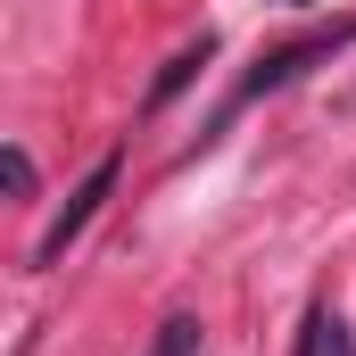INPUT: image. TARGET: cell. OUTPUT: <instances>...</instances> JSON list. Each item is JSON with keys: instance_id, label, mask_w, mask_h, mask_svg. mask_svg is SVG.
I'll return each mask as SVG.
<instances>
[{"instance_id": "cell-1", "label": "cell", "mask_w": 356, "mask_h": 356, "mask_svg": "<svg viewBox=\"0 0 356 356\" xmlns=\"http://www.w3.org/2000/svg\"><path fill=\"white\" fill-rule=\"evenodd\" d=\"M108 191H116V158H99V166H91V175L67 191V207L50 216V232L33 241V266H42V273H50L58 257H67V249H75V241H83V224L99 216V199H108Z\"/></svg>"}, {"instance_id": "cell-8", "label": "cell", "mask_w": 356, "mask_h": 356, "mask_svg": "<svg viewBox=\"0 0 356 356\" xmlns=\"http://www.w3.org/2000/svg\"><path fill=\"white\" fill-rule=\"evenodd\" d=\"M282 8H307V0H282Z\"/></svg>"}, {"instance_id": "cell-7", "label": "cell", "mask_w": 356, "mask_h": 356, "mask_svg": "<svg viewBox=\"0 0 356 356\" xmlns=\"http://www.w3.org/2000/svg\"><path fill=\"white\" fill-rule=\"evenodd\" d=\"M323 356H356V340H348V323H340V315L323 323Z\"/></svg>"}, {"instance_id": "cell-6", "label": "cell", "mask_w": 356, "mask_h": 356, "mask_svg": "<svg viewBox=\"0 0 356 356\" xmlns=\"http://www.w3.org/2000/svg\"><path fill=\"white\" fill-rule=\"evenodd\" d=\"M323 323H332V307H307V323H298V356H323Z\"/></svg>"}, {"instance_id": "cell-2", "label": "cell", "mask_w": 356, "mask_h": 356, "mask_svg": "<svg viewBox=\"0 0 356 356\" xmlns=\"http://www.w3.org/2000/svg\"><path fill=\"white\" fill-rule=\"evenodd\" d=\"M340 42H356V25H348V17H340L332 33H307V42H282V50H266V58H257V75L241 83V99H257V91H282L290 75H307L315 58H332Z\"/></svg>"}, {"instance_id": "cell-4", "label": "cell", "mask_w": 356, "mask_h": 356, "mask_svg": "<svg viewBox=\"0 0 356 356\" xmlns=\"http://www.w3.org/2000/svg\"><path fill=\"white\" fill-rule=\"evenodd\" d=\"M199 348H207V323L199 315H166L158 340H149V356H199Z\"/></svg>"}, {"instance_id": "cell-5", "label": "cell", "mask_w": 356, "mask_h": 356, "mask_svg": "<svg viewBox=\"0 0 356 356\" xmlns=\"http://www.w3.org/2000/svg\"><path fill=\"white\" fill-rule=\"evenodd\" d=\"M0 175H8V191H17V199H33V158H25L17 141L0 149Z\"/></svg>"}, {"instance_id": "cell-3", "label": "cell", "mask_w": 356, "mask_h": 356, "mask_svg": "<svg viewBox=\"0 0 356 356\" xmlns=\"http://www.w3.org/2000/svg\"><path fill=\"white\" fill-rule=\"evenodd\" d=\"M207 58H216V42H207V33H199V42H191V50H175V58H166V75H158V83H149V108H166V99H175V91L191 83V75H199V67H207Z\"/></svg>"}]
</instances>
